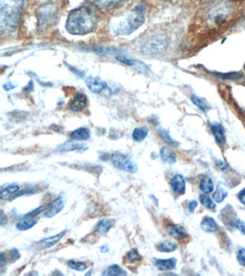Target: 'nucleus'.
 Wrapping results in <instances>:
<instances>
[{
	"label": "nucleus",
	"mask_w": 245,
	"mask_h": 276,
	"mask_svg": "<svg viewBox=\"0 0 245 276\" xmlns=\"http://www.w3.org/2000/svg\"><path fill=\"white\" fill-rule=\"evenodd\" d=\"M97 22V15L93 8L84 5L68 14L66 28L72 35H85L94 31Z\"/></svg>",
	"instance_id": "1"
},
{
	"label": "nucleus",
	"mask_w": 245,
	"mask_h": 276,
	"mask_svg": "<svg viewBox=\"0 0 245 276\" xmlns=\"http://www.w3.org/2000/svg\"><path fill=\"white\" fill-rule=\"evenodd\" d=\"M25 0H0V30L3 34L16 30L23 10Z\"/></svg>",
	"instance_id": "2"
},
{
	"label": "nucleus",
	"mask_w": 245,
	"mask_h": 276,
	"mask_svg": "<svg viewBox=\"0 0 245 276\" xmlns=\"http://www.w3.org/2000/svg\"><path fill=\"white\" fill-rule=\"evenodd\" d=\"M145 20V8L138 5L111 23V30L116 35H125L133 33L143 25Z\"/></svg>",
	"instance_id": "3"
},
{
	"label": "nucleus",
	"mask_w": 245,
	"mask_h": 276,
	"mask_svg": "<svg viewBox=\"0 0 245 276\" xmlns=\"http://www.w3.org/2000/svg\"><path fill=\"white\" fill-rule=\"evenodd\" d=\"M169 46V40L165 35H155L148 37L144 43L142 49L147 55H157L165 52Z\"/></svg>",
	"instance_id": "4"
},
{
	"label": "nucleus",
	"mask_w": 245,
	"mask_h": 276,
	"mask_svg": "<svg viewBox=\"0 0 245 276\" xmlns=\"http://www.w3.org/2000/svg\"><path fill=\"white\" fill-rule=\"evenodd\" d=\"M111 162L114 167L123 170L125 172L136 174L138 171V166L136 163L126 154L119 152H114L111 155Z\"/></svg>",
	"instance_id": "5"
},
{
	"label": "nucleus",
	"mask_w": 245,
	"mask_h": 276,
	"mask_svg": "<svg viewBox=\"0 0 245 276\" xmlns=\"http://www.w3.org/2000/svg\"><path fill=\"white\" fill-rule=\"evenodd\" d=\"M56 19V11L52 5H46L39 12L38 25L40 29H46L52 25Z\"/></svg>",
	"instance_id": "6"
},
{
	"label": "nucleus",
	"mask_w": 245,
	"mask_h": 276,
	"mask_svg": "<svg viewBox=\"0 0 245 276\" xmlns=\"http://www.w3.org/2000/svg\"><path fill=\"white\" fill-rule=\"evenodd\" d=\"M86 85L88 87L89 90L94 94L106 95L111 93L110 89L108 87L107 83L99 77L89 76L86 80Z\"/></svg>",
	"instance_id": "7"
},
{
	"label": "nucleus",
	"mask_w": 245,
	"mask_h": 276,
	"mask_svg": "<svg viewBox=\"0 0 245 276\" xmlns=\"http://www.w3.org/2000/svg\"><path fill=\"white\" fill-rule=\"evenodd\" d=\"M66 204V196L64 193H62L58 196L56 200H54L51 205L48 207L45 217L46 218H52L55 216L57 215L64 209Z\"/></svg>",
	"instance_id": "8"
},
{
	"label": "nucleus",
	"mask_w": 245,
	"mask_h": 276,
	"mask_svg": "<svg viewBox=\"0 0 245 276\" xmlns=\"http://www.w3.org/2000/svg\"><path fill=\"white\" fill-rule=\"evenodd\" d=\"M66 231H64V232H60L59 234H56V235L49 236V238H45L42 241H39L35 245L36 249L44 250L54 246L55 245L57 244L58 242L62 239L63 236L66 234Z\"/></svg>",
	"instance_id": "9"
},
{
	"label": "nucleus",
	"mask_w": 245,
	"mask_h": 276,
	"mask_svg": "<svg viewBox=\"0 0 245 276\" xmlns=\"http://www.w3.org/2000/svg\"><path fill=\"white\" fill-rule=\"evenodd\" d=\"M88 99L87 95L82 92H78L70 104V109L75 112L83 110L87 105Z\"/></svg>",
	"instance_id": "10"
},
{
	"label": "nucleus",
	"mask_w": 245,
	"mask_h": 276,
	"mask_svg": "<svg viewBox=\"0 0 245 276\" xmlns=\"http://www.w3.org/2000/svg\"><path fill=\"white\" fill-rule=\"evenodd\" d=\"M128 0H95V5L103 10H111L119 8Z\"/></svg>",
	"instance_id": "11"
},
{
	"label": "nucleus",
	"mask_w": 245,
	"mask_h": 276,
	"mask_svg": "<svg viewBox=\"0 0 245 276\" xmlns=\"http://www.w3.org/2000/svg\"><path fill=\"white\" fill-rule=\"evenodd\" d=\"M210 127L217 143L220 145H224L226 142V136L222 125L218 123H210Z\"/></svg>",
	"instance_id": "12"
},
{
	"label": "nucleus",
	"mask_w": 245,
	"mask_h": 276,
	"mask_svg": "<svg viewBox=\"0 0 245 276\" xmlns=\"http://www.w3.org/2000/svg\"><path fill=\"white\" fill-rule=\"evenodd\" d=\"M177 260L175 258L169 259H156L155 260V266L161 271L171 270L176 267Z\"/></svg>",
	"instance_id": "13"
},
{
	"label": "nucleus",
	"mask_w": 245,
	"mask_h": 276,
	"mask_svg": "<svg viewBox=\"0 0 245 276\" xmlns=\"http://www.w3.org/2000/svg\"><path fill=\"white\" fill-rule=\"evenodd\" d=\"M171 187L175 192L179 194H183L186 191V181L181 175H176L171 181Z\"/></svg>",
	"instance_id": "14"
},
{
	"label": "nucleus",
	"mask_w": 245,
	"mask_h": 276,
	"mask_svg": "<svg viewBox=\"0 0 245 276\" xmlns=\"http://www.w3.org/2000/svg\"><path fill=\"white\" fill-rule=\"evenodd\" d=\"M58 150L61 152L76 151L82 152L87 150L88 147H86L85 145L79 143H73L71 142H66V143L61 144L58 147Z\"/></svg>",
	"instance_id": "15"
},
{
	"label": "nucleus",
	"mask_w": 245,
	"mask_h": 276,
	"mask_svg": "<svg viewBox=\"0 0 245 276\" xmlns=\"http://www.w3.org/2000/svg\"><path fill=\"white\" fill-rule=\"evenodd\" d=\"M91 137L90 130L87 128H80L72 132L70 138L77 141H85Z\"/></svg>",
	"instance_id": "16"
},
{
	"label": "nucleus",
	"mask_w": 245,
	"mask_h": 276,
	"mask_svg": "<svg viewBox=\"0 0 245 276\" xmlns=\"http://www.w3.org/2000/svg\"><path fill=\"white\" fill-rule=\"evenodd\" d=\"M115 222L116 221L113 219H103L97 224L96 230L100 234H107L111 227L115 224Z\"/></svg>",
	"instance_id": "17"
},
{
	"label": "nucleus",
	"mask_w": 245,
	"mask_h": 276,
	"mask_svg": "<svg viewBox=\"0 0 245 276\" xmlns=\"http://www.w3.org/2000/svg\"><path fill=\"white\" fill-rule=\"evenodd\" d=\"M169 233L173 238L176 239H184L188 236V233L182 226L171 224L169 227Z\"/></svg>",
	"instance_id": "18"
},
{
	"label": "nucleus",
	"mask_w": 245,
	"mask_h": 276,
	"mask_svg": "<svg viewBox=\"0 0 245 276\" xmlns=\"http://www.w3.org/2000/svg\"><path fill=\"white\" fill-rule=\"evenodd\" d=\"M200 227L206 232H213L217 230L218 225L214 218L206 217L202 219L201 222H200Z\"/></svg>",
	"instance_id": "19"
},
{
	"label": "nucleus",
	"mask_w": 245,
	"mask_h": 276,
	"mask_svg": "<svg viewBox=\"0 0 245 276\" xmlns=\"http://www.w3.org/2000/svg\"><path fill=\"white\" fill-rule=\"evenodd\" d=\"M37 223V219L31 217H25L17 223L16 228L20 231H26L31 229Z\"/></svg>",
	"instance_id": "20"
},
{
	"label": "nucleus",
	"mask_w": 245,
	"mask_h": 276,
	"mask_svg": "<svg viewBox=\"0 0 245 276\" xmlns=\"http://www.w3.org/2000/svg\"><path fill=\"white\" fill-rule=\"evenodd\" d=\"M160 156L162 161L166 164H174L176 161V153L172 150H170L169 147H162L160 149Z\"/></svg>",
	"instance_id": "21"
},
{
	"label": "nucleus",
	"mask_w": 245,
	"mask_h": 276,
	"mask_svg": "<svg viewBox=\"0 0 245 276\" xmlns=\"http://www.w3.org/2000/svg\"><path fill=\"white\" fill-rule=\"evenodd\" d=\"M20 190V186L18 185H9L6 188H3L0 193V197L2 200H8L14 196L17 192Z\"/></svg>",
	"instance_id": "22"
},
{
	"label": "nucleus",
	"mask_w": 245,
	"mask_h": 276,
	"mask_svg": "<svg viewBox=\"0 0 245 276\" xmlns=\"http://www.w3.org/2000/svg\"><path fill=\"white\" fill-rule=\"evenodd\" d=\"M103 275H127L128 272L125 271L124 269L121 268L120 266L116 265H112L111 266L106 269L104 272H102Z\"/></svg>",
	"instance_id": "23"
},
{
	"label": "nucleus",
	"mask_w": 245,
	"mask_h": 276,
	"mask_svg": "<svg viewBox=\"0 0 245 276\" xmlns=\"http://www.w3.org/2000/svg\"><path fill=\"white\" fill-rule=\"evenodd\" d=\"M192 102L196 106L200 111H203V112H207V111L210 110V106L209 105L208 103L203 100V99L200 97H197L196 95H192L191 97Z\"/></svg>",
	"instance_id": "24"
},
{
	"label": "nucleus",
	"mask_w": 245,
	"mask_h": 276,
	"mask_svg": "<svg viewBox=\"0 0 245 276\" xmlns=\"http://www.w3.org/2000/svg\"><path fill=\"white\" fill-rule=\"evenodd\" d=\"M200 189L205 193H210L214 191V183L210 178L205 177L202 178L200 181Z\"/></svg>",
	"instance_id": "25"
},
{
	"label": "nucleus",
	"mask_w": 245,
	"mask_h": 276,
	"mask_svg": "<svg viewBox=\"0 0 245 276\" xmlns=\"http://www.w3.org/2000/svg\"><path fill=\"white\" fill-rule=\"evenodd\" d=\"M147 135H148V130L145 127H141V128H137L134 130L133 138L135 141L141 142L146 138Z\"/></svg>",
	"instance_id": "26"
},
{
	"label": "nucleus",
	"mask_w": 245,
	"mask_h": 276,
	"mask_svg": "<svg viewBox=\"0 0 245 276\" xmlns=\"http://www.w3.org/2000/svg\"><path fill=\"white\" fill-rule=\"evenodd\" d=\"M157 249L162 253H171L177 249V245L172 242L166 241L157 245Z\"/></svg>",
	"instance_id": "27"
},
{
	"label": "nucleus",
	"mask_w": 245,
	"mask_h": 276,
	"mask_svg": "<svg viewBox=\"0 0 245 276\" xmlns=\"http://www.w3.org/2000/svg\"><path fill=\"white\" fill-rule=\"evenodd\" d=\"M159 134H160V136L166 143H169V145H172V146H178V143L176 140L171 138V135H170V134L167 130L160 128V129H159Z\"/></svg>",
	"instance_id": "28"
},
{
	"label": "nucleus",
	"mask_w": 245,
	"mask_h": 276,
	"mask_svg": "<svg viewBox=\"0 0 245 276\" xmlns=\"http://www.w3.org/2000/svg\"><path fill=\"white\" fill-rule=\"evenodd\" d=\"M199 200L200 204L206 208L209 209V210H214V209L216 208V204L214 203L210 197L207 196V195H200Z\"/></svg>",
	"instance_id": "29"
},
{
	"label": "nucleus",
	"mask_w": 245,
	"mask_h": 276,
	"mask_svg": "<svg viewBox=\"0 0 245 276\" xmlns=\"http://www.w3.org/2000/svg\"><path fill=\"white\" fill-rule=\"evenodd\" d=\"M227 191L224 188L218 186L217 191L214 193L213 199L217 203H221L227 196Z\"/></svg>",
	"instance_id": "30"
},
{
	"label": "nucleus",
	"mask_w": 245,
	"mask_h": 276,
	"mask_svg": "<svg viewBox=\"0 0 245 276\" xmlns=\"http://www.w3.org/2000/svg\"><path fill=\"white\" fill-rule=\"evenodd\" d=\"M68 265L70 268L73 270H77V271H84L87 268V264L83 262H76L74 260H69L68 262Z\"/></svg>",
	"instance_id": "31"
},
{
	"label": "nucleus",
	"mask_w": 245,
	"mask_h": 276,
	"mask_svg": "<svg viewBox=\"0 0 245 276\" xmlns=\"http://www.w3.org/2000/svg\"><path fill=\"white\" fill-rule=\"evenodd\" d=\"M128 260L131 263H135V262L140 261L143 259V257L140 254L138 250L132 249L130 252H128V255H127Z\"/></svg>",
	"instance_id": "32"
},
{
	"label": "nucleus",
	"mask_w": 245,
	"mask_h": 276,
	"mask_svg": "<svg viewBox=\"0 0 245 276\" xmlns=\"http://www.w3.org/2000/svg\"><path fill=\"white\" fill-rule=\"evenodd\" d=\"M217 76H220L221 78H225V80H240L242 78V73H239V72H234V73H218Z\"/></svg>",
	"instance_id": "33"
},
{
	"label": "nucleus",
	"mask_w": 245,
	"mask_h": 276,
	"mask_svg": "<svg viewBox=\"0 0 245 276\" xmlns=\"http://www.w3.org/2000/svg\"><path fill=\"white\" fill-rule=\"evenodd\" d=\"M46 210V207L44 206H40V207H37L35 210L31 211V212H28V213L25 214L24 217H31V218H35L37 215H39L43 212H44Z\"/></svg>",
	"instance_id": "34"
},
{
	"label": "nucleus",
	"mask_w": 245,
	"mask_h": 276,
	"mask_svg": "<svg viewBox=\"0 0 245 276\" xmlns=\"http://www.w3.org/2000/svg\"><path fill=\"white\" fill-rule=\"evenodd\" d=\"M20 258V253L18 250L14 248V249L12 250L11 251H10L9 257L10 263H15V262H16L17 260H18Z\"/></svg>",
	"instance_id": "35"
},
{
	"label": "nucleus",
	"mask_w": 245,
	"mask_h": 276,
	"mask_svg": "<svg viewBox=\"0 0 245 276\" xmlns=\"http://www.w3.org/2000/svg\"><path fill=\"white\" fill-rule=\"evenodd\" d=\"M237 260L240 265L245 267V248H241L238 251Z\"/></svg>",
	"instance_id": "36"
},
{
	"label": "nucleus",
	"mask_w": 245,
	"mask_h": 276,
	"mask_svg": "<svg viewBox=\"0 0 245 276\" xmlns=\"http://www.w3.org/2000/svg\"><path fill=\"white\" fill-rule=\"evenodd\" d=\"M35 191L36 188L35 187L25 188V189L22 190V191H20L19 193H17L14 198H17V197L22 196V195L32 194V193H35Z\"/></svg>",
	"instance_id": "37"
},
{
	"label": "nucleus",
	"mask_w": 245,
	"mask_h": 276,
	"mask_svg": "<svg viewBox=\"0 0 245 276\" xmlns=\"http://www.w3.org/2000/svg\"><path fill=\"white\" fill-rule=\"evenodd\" d=\"M116 59H117L119 62L124 63L125 65H128V66H133V65L135 64V61L130 59V58L123 57V56H118V57H116Z\"/></svg>",
	"instance_id": "38"
},
{
	"label": "nucleus",
	"mask_w": 245,
	"mask_h": 276,
	"mask_svg": "<svg viewBox=\"0 0 245 276\" xmlns=\"http://www.w3.org/2000/svg\"><path fill=\"white\" fill-rule=\"evenodd\" d=\"M234 225H235V227L245 235V223L243 222L242 220H241V219H237V220L236 221Z\"/></svg>",
	"instance_id": "39"
},
{
	"label": "nucleus",
	"mask_w": 245,
	"mask_h": 276,
	"mask_svg": "<svg viewBox=\"0 0 245 276\" xmlns=\"http://www.w3.org/2000/svg\"><path fill=\"white\" fill-rule=\"evenodd\" d=\"M197 206H198V202H196V201H192V202H190L189 206H188V210H189L191 213H193L194 212Z\"/></svg>",
	"instance_id": "40"
},
{
	"label": "nucleus",
	"mask_w": 245,
	"mask_h": 276,
	"mask_svg": "<svg viewBox=\"0 0 245 276\" xmlns=\"http://www.w3.org/2000/svg\"><path fill=\"white\" fill-rule=\"evenodd\" d=\"M238 199L241 204L245 205V188L238 193Z\"/></svg>",
	"instance_id": "41"
},
{
	"label": "nucleus",
	"mask_w": 245,
	"mask_h": 276,
	"mask_svg": "<svg viewBox=\"0 0 245 276\" xmlns=\"http://www.w3.org/2000/svg\"><path fill=\"white\" fill-rule=\"evenodd\" d=\"M0 222H1V225H5L8 223V219H7L6 215L4 214L3 210H1V219H0Z\"/></svg>",
	"instance_id": "42"
},
{
	"label": "nucleus",
	"mask_w": 245,
	"mask_h": 276,
	"mask_svg": "<svg viewBox=\"0 0 245 276\" xmlns=\"http://www.w3.org/2000/svg\"><path fill=\"white\" fill-rule=\"evenodd\" d=\"M7 262V257L4 253H1V259H0V263H1V266H4L5 263Z\"/></svg>",
	"instance_id": "43"
},
{
	"label": "nucleus",
	"mask_w": 245,
	"mask_h": 276,
	"mask_svg": "<svg viewBox=\"0 0 245 276\" xmlns=\"http://www.w3.org/2000/svg\"><path fill=\"white\" fill-rule=\"evenodd\" d=\"M109 251V248L107 245H104V246H102V248H101V252H102V253H107Z\"/></svg>",
	"instance_id": "44"
}]
</instances>
